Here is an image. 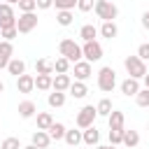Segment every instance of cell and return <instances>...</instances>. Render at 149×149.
<instances>
[{"label":"cell","mask_w":149,"mask_h":149,"mask_svg":"<svg viewBox=\"0 0 149 149\" xmlns=\"http://www.w3.org/2000/svg\"><path fill=\"white\" fill-rule=\"evenodd\" d=\"M7 19H16L14 16V7L9 2H0V21H7Z\"/></svg>","instance_id":"4dcf8cb0"},{"label":"cell","mask_w":149,"mask_h":149,"mask_svg":"<svg viewBox=\"0 0 149 149\" xmlns=\"http://www.w3.org/2000/svg\"><path fill=\"white\" fill-rule=\"evenodd\" d=\"M58 54H61L63 58H68L70 63H79V61H81V47H79L74 40H70V37L61 40V44H58Z\"/></svg>","instance_id":"6da1fadb"},{"label":"cell","mask_w":149,"mask_h":149,"mask_svg":"<svg viewBox=\"0 0 149 149\" xmlns=\"http://www.w3.org/2000/svg\"><path fill=\"white\" fill-rule=\"evenodd\" d=\"M114 86H116V72H114V68H109V65L100 68L98 70V88L105 91V93H109Z\"/></svg>","instance_id":"3957f363"},{"label":"cell","mask_w":149,"mask_h":149,"mask_svg":"<svg viewBox=\"0 0 149 149\" xmlns=\"http://www.w3.org/2000/svg\"><path fill=\"white\" fill-rule=\"evenodd\" d=\"M2 91H5V84H2V79H0V93H2Z\"/></svg>","instance_id":"7bdbcfd3"},{"label":"cell","mask_w":149,"mask_h":149,"mask_svg":"<svg viewBox=\"0 0 149 149\" xmlns=\"http://www.w3.org/2000/svg\"><path fill=\"white\" fill-rule=\"evenodd\" d=\"M135 56H137V58H140L142 63H147V61H149V42L140 44V47H137V54H135Z\"/></svg>","instance_id":"e575fe53"},{"label":"cell","mask_w":149,"mask_h":149,"mask_svg":"<svg viewBox=\"0 0 149 149\" xmlns=\"http://www.w3.org/2000/svg\"><path fill=\"white\" fill-rule=\"evenodd\" d=\"M98 140H100V133H98L95 126L81 130V142H84V144H88V147H98Z\"/></svg>","instance_id":"5bb4252c"},{"label":"cell","mask_w":149,"mask_h":149,"mask_svg":"<svg viewBox=\"0 0 149 149\" xmlns=\"http://www.w3.org/2000/svg\"><path fill=\"white\" fill-rule=\"evenodd\" d=\"M16 5L21 14H33L37 9V0H16Z\"/></svg>","instance_id":"4316f807"},{"label":"cell","mask_w":149,"mask_h":149,"mask_svg":"<svg viewBox=\"0 0 149 149\" xmlns=\"http://www.w3.org/2000/svg\"><path fill=\"white\" fill-rule=\"evenodd\" d=\"M121 142H123V130H109V144L116 147Z\"/></svg>","instance_id":"d590c367"},{"label":"cell","mask_w":149,"mask_h":149,"mask_svg":"<svg viewBox=\"0 0 149 149\" xmlns=\"http://www.w3.org/2000/svg\"><path fill=\"white\" fill-rule=\"evenodd\" d=\"M70 84H72V79H70V74H56V77L51 79V91H58V93H65V91L70 88Z\"/></svg>","instance_id":"30bf717a"},{"label":"cell","mask_w":149,"mask_h":149,"mask_svg":"<svg viewBox=\"0 0 149 149\" xmlns=\"http://www.w3.org/2000/svg\"><path fill=\"white\" fill-rule=\"evenodd\" d=\"M16 35H19V33H16V28H7V30H0V37H2V42H12Z\"/></svg>","instance_id":"74e56055"},{"label":"cell","mask_w":149,"mask_h":149,"mask_svg":"<svg viewBox=\"0 0 149 149\" xmlns=\"http://www.w3.org/2000/svg\"><path fill=\"white\" fill-rule=\"evenodd\" d=\"M135 102H137L140 107H149V91H147V88H140V93L135 95Z\"/></svg>","instance_id":"836d02e7"},{"label":"cell","mask_w":149,"mask_h":149,"mask_svg":"<svg viewBox=\"0 0 149 149\" xmlns=\"http://www.w3.org/2000/svg\"><path fill=\"white\" fill-rule=\"evenodd\" d=\"M12 56H14V44L12 42H0V70H5L9 65Z\"/></svg>","instance_id":"9c48e42d"},{"label":"cell","mask_w":149,"mask_h":149,"mask_svg":"<svg viewBox=\"0 0 149 149\" xmlns=\"http://www.w3.org/2000/svg\"><path fill=\"white\" fill-rule=\"evenodd\" d=\"M95 114H98V116H109V114H112V100H109V98H102V100L95 105Z\"/></svg>","instance_id":"484cf974"},{"label":"cell","mask_w":149,"mask_h":149,"mask_svg":"<svg viewBox=\"0 0 149 149\" xmlns=\"http://www.w3.org/2000/svg\"><path fill=\"white\" fill-rule=\"evenodd\" d=\"M0 149H23V147H21L19 137H5L2 144H0Z\"/></svg>","instance_id":"d6a6232c"},{"label":"cell","mask_w":149,"mask_h":149,"mask_svg":"<svg viewBox=\"0 0 149 149\" xmlns=\"http://www.w3.org/2000/svg\"><path fill=\"white\" fill-rule=\"evenodd\" d=\"M123 68H126L128 77H130V79H137V81L144 79V74H147V63H142L137 56H126Z\"/></svg>","instance_id":"7a4b0ae2"},{"label":"cell","mask_w":149,"mask_h":149,"mask_svg":"<svg viewBox=\"0 0 149 149\" xmlns=\"http://www.w3.org/2000/svg\"><path fill=\"white\" fill-rule=\"evenodd\" d=\"M105 40H114L116 35H119V28H116V23L114 21H105L102 26H100V30H98Z\"/></svg>","instance_id":"e0dca14e"},{"label":"cell","mask_w":149,"mask_h":149,"mask_svg":"<svg viewBox=\"0 0 149 149\" xmlns=\"http://www.w3.org/2000/svg\"><path fill=\"white\" fill-rule=\"evenodd\" d=\"M93 74V68H91V63H86V61H79V63H74V81H86L88 77Z\"/></svg>","instance_id":"ba28073f"},{"label":"cell","mask_w":149,"mask_h":149,"mask_svg":"<svg viewBox=\"0 0 149 149\" xmlns=\"http://www.w3.org/2000/svg\"><path fill=\"white\" fill-rule=\"evenodd\" d=\"M7 72H9V74H14V77L19 79L21 74H26V63H23L21 58H12V61H9V65H7Z\"/></svg>","instance_id":"ac0fdd59"},{"label":"cell","mask_w":149,"mask_h":149,"mask_svg":"<svg viewBox=\"0 0 149 149\" xmlns=\"http://www.w3.org/2000/svg\"><path fill=\"white\" fill-rule=\"evenodd\" d=\"M93 7H95L93 0H77V9H79V12H91Z\"/></svg>","instance_id":"8d00e7d4"},{"label":"cell","mask_w":149,"mask_h":149,"mask_svg":"<svg viewBox=\"0 0 149 149\" xmlns=\"http://www.w3.org/2000/svg\"><path fill=\"white\" fill-rule=\"evenodd\" d=\"M65 130H68V128H65L61 121H54V123H51V128H49L47 133H49V137H51V140H63V137H65Z\"/></svg>","instance_id":"d4e9b609"},{"label":"cell","mask_w":149,"mask_h":149,"mask_svg":"<svg viewBox=\"0 0 149 149\" xmlns=\"http://www.w3.org/2000/svg\"><path fill=\"white\" fill-rule=\"evenodd\" d=\"M51 79H54V77H49V74H37V77H35V88H40V91H51Z\"/></svg>","instance_id":"83f0119b"},{"label":"cell","mask_w":149,"mask_h":149,"mask_svg":"<svg viewBox=\"0 0 149 149\" xmlns=\"http://www.w3.org/2000/svg\"><path fill=\"white\" fill-rule=\"evenodd\" d=\"M107 123H109V130H123V123H126V116H123V112H119V109H112V114L107 116Z\"/></svg>","instance_id":"7c38bea8"},{"label":"cell","mask_w":149,"mask_h":149,"mask_svg":"<svg viewBox=\"0 0 149 149\" xmlns=\"http://www.w3.org/2000/svg\"><path fill=\"white\" fill-rule=\"evenodd\" d=\"M68 70H70V61L63 58V56H58V58L54 61V72H58V74H68Z\"/></svg>","instance_id":"f1b7e54d"},{"label":"cell","mask_w":149,"mask_h":149,"mask_svg":"<svg viewBox=\"0 0 149 149\" xmlns=\"http://www.w3.org/2000/svg\"><path fill=\"white\" fill-rule=\"evenodd\" d=\"M72 12H56V21H58V26H63V28H68L70 23H72Z\"/></svg>","instance_id":"1f68e13d"},{"label":"cell","mask_w":149,"mask_h":149,"mask_svg":"<svg viewBox=\"0 0 149 149\" xmlns=\"http://www.w3.org/2000/svg\"><path fill=\"white\" fill-rule=\"evenodd\" d=\"M93 9H95L98 19H102V23L105 21H114L116 14H119V7L114 2H109V0H95V7Z\"/></svg>","instance_id":"277c9868"},{"label":"cell","mask_w":149,"mask_h":149,"mask_svg":"<svg viewBox=\"0 0 149 149\" xmlns=\"http://www.w3.org/2000/svg\"><path fill=\"white\" fill-rule=\"evenodd\" d=\"M81 58H84L86 63L100 61V58H102V47H100V42H84V47H81Z\"/></svg>","instance_id":"8992f818"},{"label":"cell","mask_w":149,"mask_h":149,"mask_svg":"<svg viewBox=\"0 0 149 149\" xmlns=\"http://www.w3.org/2000/svg\"><path fill=\"white\" fill-rule=\"evenodd\" d=\"M49 7H54L51 0H37V9H49Z\"/></svg>","instance_id":"f35d334b"},{"label":"cell","mask_w":149,"mask_h":149,"mask_svg":"<svg viewBox=\"0 0 149 149\" xmlns=\"http://www.w3.org/2000/svg\"><path fill=\"white\" fill-rule=\"evenodd\" d=\"M35 72L37 74H54V63L51 61H47V58H40V61H35Z\"/></svg>","instance_id":"603a6c76"},{"label":"cell","mask_w":149,"mask_h":149,"mask_svg":"<svg viewBox=\"0 0 149 149\" xmlns=\"http://www.w3.org/2000/svg\"><path fill=\"white\" fill-rule=\"evenodd\" d=\"M37 28V14L33 12V14H21L19 19H16V33H30V30H35Z\"/></svg>","instance_id":"52a82bcc"},{"label":"cell","mask_w":149,"mask_h":149,"mask_svg":"<svg viewBox=\"0 0 149 149\" xmlns=\"http://www.w3.org/2000/svg\"><path fill=\"white\" fill-rule=\"evenodd\" d=\"M95 107L93 105H84L79 112H77V119H74V123H77V128H81V130H86V128H91L93 126V121H95Z\"/></svg>","instance_id":"5b68a950"},{"label":"cell","mask_w":149,"mask_h":149,"mask_svg":"<svg viewBox=\"0 0 149 149\" xmlns=\"http://www.w3.org/2000/svg\"><path fill=\"white\" fill-rule=\"evenodd\" d=\"M23 149H37V147H33V144H28V147H23Z\"/></svg>","instance_id":"ee69618b"},{"label":"cell","mask_w":149,"mask_h":149,"mask_svg":"<svg viewBox=\"0 0 149 149\" xmlns=\"http://www.w3.org/2000/svg\"><path fill=\"white\" fill-rule=\"evenodd\" d=\"M95 35H98V28H95L93 23H86V26L79 28V37H81L84 42H95Z\"/></svg>","instance_id":"7402d4cb"},{"label":"cell","mask_w":149,"mask_h":149,"mask_svg":"<svg viewBox=\"0 0 149 149\" xmlns=\"http://www.w3.org/2000/svg\"><path fill=\"white\" fill-rule=\"evenodd\" d=\"M33 147H37V149H47L49 144H51V137H49V133L47 130H35L33 133V142H30Z\"/></svg>","instance_id":"9a60e30c"},{"label":"cell","mask_w":149,"mask_h":149,"mask_svg":"<svg viewBox=\"0 0 149 149\" xmlns=\"http://www.w3.org/2000/svg\"><path fill=\"white\" fill-rule=\"evenodd\" d=\"M47 102H49V107H63V105H65V93L54 91V93H49Z\"/></svg>","instance_id":"f546056e"},{"label":"cell","mask_w":149,"mask_h":149,"mask_svg":"<svg viewBox=\"0 0 149 149\" xmlns=\"http://www.w3.org/2000/svg\"><path fill=\"white\" fill-rule=\"evenodd\" d=\"M51 123H54L51 112H40V114H37V130H49Z\"/></svg>","instance_id":"cb8c5ba5"},{"label":"cell","mask_w":149,"mask_h":149,"mask_svg":"<svg viewBox=\"0 0 149 149\" xmlns=\"http://www.w3.org/2000/svg\"><path fill=\"white\" fill-rule=\"evenodd\" d=\"M123 147H128V149H135L137 144H140V133L137 130H126L123 128V142H121Z\"/></svg>","instance_id":"44dd1931"},{"label":"cell","mask_w":149,"mask_h":149,"mask_svg":"<svg viewBox=\"0 0 149 149\" xmlns=\"http://www.w3.org/2000/svg\"><path fill=\"white\" fill-rule=\"evenodd\" d=\"M63 140H65V144H68L70 149H77V147L81 144V130H74V128H72V130H65V137H63Z\"/></svg>","instance_id":"ffe728a7"},{"label":"cell","mask_w":149,"mask_h":149,"mask_svg":"<svg viewBox=\"0 0 149 149\" xmlns=\"http://www.w3.org/2000/svg\"><path fill=\"white\" fill-rule=\"evenodd\" d=\"M144 88H147V91H149V72H147V74H144Z\"/></svg>","instance_id":"b9f144b4"},{"label":"cell","mask_w":149,"mask_h":149,"mask_svg":"<svg viewBox=\"0 0 149 149\" xmlns=\"http://www.w3.org/2000/svg\"><path fill=\"white\" fill-rule=\"evenodd\" d=\"M19 116L21 119H33L35 114H37V105L33 102V100H23V102H19Z\"/></svg>","instance_id":"8fae6325"},{"label":"cell","mask_w":149,"mask_h":149,"mask_svg":"<svg viewBox=\"0 0 149 149\" xmlns=\"http://www.w3.org/2000/svg\"><path fill=\"white\" fill-rule=\"evenodd\" d=\"M121 93L128 95V98H130V95H137V93H140V81H137V79H130V77L123 79V81H121Z\"/></svg>","instance_id":"2e32d148"},{"label":"cell","mask_w":149,"mask_h":149,"mask_svg":"<svg viewBox=\"0 0 149 149\" xmlns=\"http://www.w3.org/2000/svg\"><path fill=\"white\" fill-rule=\"evenodd\" d=\"M16 88H19V93H30L35 88V77L33 74H21L16 79Z\"/></svg>","instance_id":"4fadbf2b"},{"label":"cell","mask_w":149,"mask_h":149,"mask_svg":"<svg viewBox=\"0 0 149 149\" xmlns=\"http://www.w3.org/2000/svg\"><path fill=\"white\" fill-rule=\"evenodd\" d=\"M95 149H116V147H112V144H98Z\"/></svg>","instance_id":"60d3db41"},{"label":"cell","mask_w":149,"mask_h":149,"mask_svg":"<svg viewBox=\"0 0 149 149\" xmlns=\"http://www.w3.org/2000/svg\"><path fill=\"white\" fill-rule=\"evenodd\" d=\"M68 91H70V95H72V98L81 100V98H86V93H88V86H86L84 81H72Z\"/></svg>","instance_id":"d6986e66"},{"label":"cell","mask_w":149,"mask_h":149,"mask_svg":"<svg viewBox=\"0 0 149 149\" xmlns=\"http://www.w3.org/2000/svg\"><path fill=\"white\" fill-rule=\"evenodd\" d=\"M142 28H144V30H149V12H144V14H142Z\"/></svg>","instance_id":"ab89813d"}]
</instances>
